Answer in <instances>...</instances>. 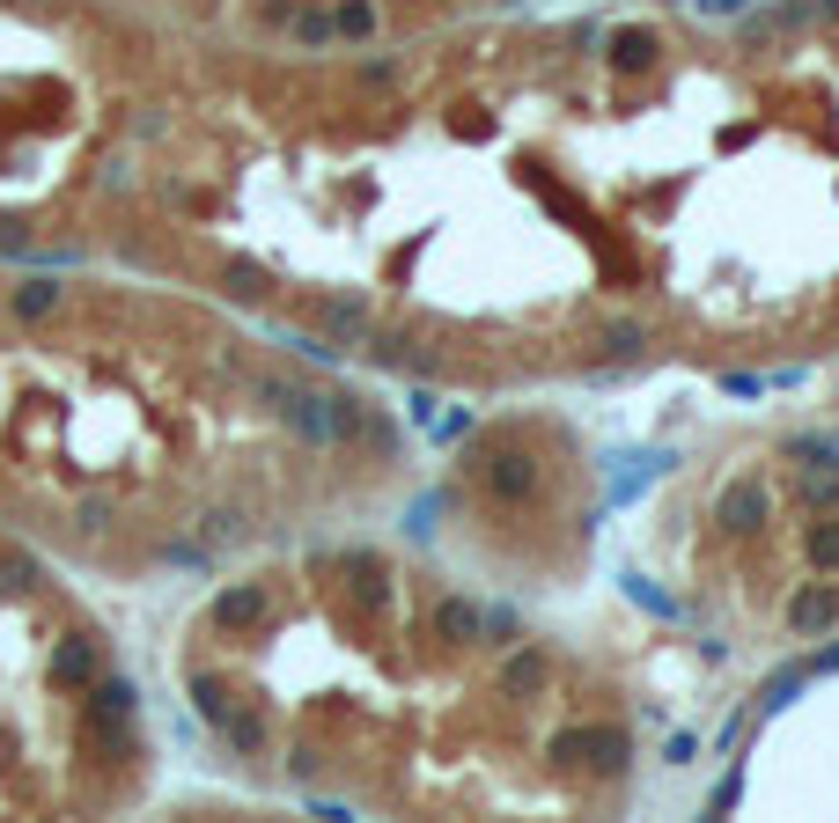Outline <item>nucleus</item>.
I'll return each mask as SVG.
<instances>
[{
    "mask_svg": "<svg viewBox=\"0 0 839 823\" xmlns=\"http://www.w3.org/2000/svg\"><path fill=\"white\" fill-rule=\"evenodd\" d=\"M288 427H295L310 449H346V441H354V427H361V405H354L346 390H295Z\"/></svg>",
    "mask_w": 839,
    "mask_h": 823,
    "instance_id": "f257e3e1",
    "label": "nucleus"
},
{
    "mask_svg": "<svg viewBox=\"0 0 839 823\" xmlns=\"http://www.w3.org/2000/svg\"><path fill=\"white\" fill-rule=\"evenodd\" d=\"M465 463L494 485L501 500H530V493H538V463L523 456V449H494V441H486V449H471Z\"/></svg>",
    "mask_w": 839,
    "mask_h": 823,
    "instance_id": "f03ea898",
    "label": "nucleus"
},
{
    "mask_svg": "<svg viewBox=\"0 0 839 823\" xmlns=\"http://www.w3.org/2000/svg\"><path fill=\"white\" fill-rule=\"evenodd\" d=\"M552 757H590L596 773H626V728H568Z\"/></svg>",
    "mask_w": 839,
    "mask_h": 823,
    "instance_id": "7ed1b4c3",
    "label": "nucleus"
},
{
    "mask_svg": "<svg viewBox=\"0 0 839 823\" xmlns=\"http://www.w3.org/2000/svg\"><path fill=\"white\" fill-rule=\"evenodd\" d=\"M258 618H266V582H236L206 604V625L214 632H244V625H258Z\"/></svg>",
    "mask_w": 839,
    "mask_h": 823,
    "instance_id": "20e7f679",
    "label": "nucleus"
},
{
    "mask_svg": "<svg viewBox=\"0 0 839 823\" xmlns=\"http://www.w3.org/2000/svg\"><path fill=\"white\" fill-rule=\"evenodd\" d=\"M97 669H103L97 632H67V640H59V654H52V677H59V684H89Z\"/></svg>",
    "mask_w": 839,
    "mask_h": 823,
    "instance_id": "39448f33",
    "label": "nucleus"
},
{
    "mask_svg": "<svg viewBox=\"0 0 839 823\" xmlns=\"http://www.w3.org/2000/svg\"><path fill=\"white\" fill-rule=\"evenodd\" d=\"M545 684H552V662H545L538 647H516L501 662V691H508V699H538Z\"/></svg>",
    "mask_w": 839,
    "mask_h": 823,
    "instance_id": "423d86ee",
    "label": "nucleus"
},
{
    "mask_svg": "<svg viewBox=\"0 0 839 823\" xmlns=\"http://www.w3.org/2000/svg\"><path fill=\"white\" fill-rule=\"evenodd\" d=\"M656 59H663V37H656V30H612V67L618 74H648L656 67Z\"/></svg>",
    "mask_w": 839,
    "mask_h": 823,
    "instance_id": "0eeeda50",
    "label": "nucleus"
},
{
    "mask_svg": "<svg viewBox=\"0 0 839 823\" xmlns=\"http://www.w3.org/2000/svg\"><path fill=\"white\" fill-rule=\"evenodd\" d=\"M641 353H648V324L641 316H618V324L596 331V361H641Z\"/></svg>",
    "mask_w": 839,
    "mask_h": 823,
    "instance_id": "6e6552de",
    "label": "nucleus"
},
{
    "mask_svg": "<svg viewBox=\"0 0 839 823\" xmlns=\"http://www.w3.org/2000/svg\"><path fill=\"white\" fill-rule=\"evenodd\" d=\"M765 508H773V500H765V485L759 478H737V485H729V500H721V522H729V530H759Z\"/></svg>",
    "mask_w": 839,
    "mask_h": 823,
    "instance_id": "1a4fd4ad",
    "label": "nucleus"
},
{
    "mask_svg": "<svg viewBox=\"0 0 839 823\" xmlns=\"http://www.w3.org/2000/svg\"><path fill=\"white\" fill-rule=\"evenodd\" d=\"M832 618H839V588L832 582H825V588H803V596L788 604V625L795 632H825Z\"/></svg>",
    "mask_w": 839,
    "mask_h": 823,
    "instance_id": "9d476101",
    "label": "nucleus"
},
{
    "mask_svg": "<svg viewBox=\"0 0 839 823\" xmlns=\"http://www.w3.org/2000/svg\"><path fill=\"white\" fill-rule=\"evenodd\" d=\"M317 316H324V339H361L369 331V302L361 294H332Z\"/></svg>",
    "mask_w": 839,
    "mask_h": 823,
    "instance_id": "9b49d317",
    "label": "nucleus"
},
{
    "mask_svg": "<svg viewBox=\"0 0 839 823\" xmlns=\"http://www.w3.org/2000/svg\"><path fill=\"white\" fill-rule=\"evenodd\" d=\"M803 552H810L817 574H839V515H832V508H825L810 530H803Z\"/></svg>",
    "mask_w": 839,
    "mask_h": 823,
    "instance_id": "f8f14e48",
    "label": "nucleus"
},
{
    "mask_svg": "<svg viewBox=\"0 0 839 823\" xmlns=\"http://www.w3.org/2000/svg\"><path fill=\"white\" fill-rule=\"evenodd\" d=\"M788 463H803V471H839V435H795Z\"/></svg>",
    "mask_w": 839,
    "mask_h": 823,
    "instance_id": "ddd939ff",
    "label": "nucleus"
},
{
    "mask_svg": "<svg viewBox=\"0 0 839 823\" xmlns=\"http://www.w3.org/2000/svg\"><path fill=\"white\" fill-rule=\"evenodd\" d=\"M435 632H449L457 647H465V640H479V604H465V596H449V604L435 610Z\"/></svg>",
    "mask_w": 839,
    "mask_h": 823,
    "instance_id": "4468645a",
    "label": "nucleus"
},
{
    "mask_svg": "<svg viewBox=\"0 0 839 823\" xmlns=\"http://www.w3.org/2000/svg\"><path fill=\"white\" fill-rule=\"evenodd\" d=\"M59 309V280H45V272H37V280H23V288H15V316H52Z\"/></svg>",
    "mask_w": 839,
    "mask_h": 823,
    "instance_id": "2eb2a0df",
    "label": "nucleus"
},
{
    "mask_svg": "<svg viewBox=\"0 0 839 823\" xmlns=\"http://www.w3.org/2000/svg\"><path fill=\"white\" fill-rule=\"evenodd\" d=\"M803 684H810V669H781V677L765 684V699H759V713H781V706H788L795 691H803Z\"/></svg>",
    "mask_w": 839,
    "mask_h": 823,
    "instance_id": "dca6fc26",
    "label": "nucleus"
},
{
    "mask_svg": "<svg viewBox=\"0 0 839 823\" xmlns=\"http://www.w3.org/2000/svg\"><path fill=\"white\" fill-rule=\"evenodd\" d=\"M192 706L206 713V728H228V721H236V713H228V699H222V684H206V677L192 684Z\"/></svg>",
    "mask_w": 839,
    "mask_h": 823,
    "instance_id": "f3484780",
    "label": "nucleus"
},
{
    "mask_svg": "<svg viewBox=\"0 0 839 823\" xmlns=\"http://www.w3.org/2000/svg\"><path fill=\"white\" fill-rule=\"evenodd\" d=\"M222 280H228V294H236V302H258V294H266V272L250 266V258H236V266H228Z\"/></svg>",
    "mask_w": 839,
    "mask_h": 823,
    "instance_id": "a211bd4d",
    "label": "nucleus"
},
{
    "mask_svg": "<svg viewBox=\"0 0 839 823\" xmlns=\"http://www.w3.org/2000/svg\"><path fill=\"white\" fill-rule=\"evenodd\" d=\"M332 30H339V37H369V30H376V8H369V0H346L339 15H332Z\"/></svg>",
    "mask_w": 839,
    "mask_h": 823,
    "instance_id": "6ab92c4d",
    "label": "nucleus"
},
{
    "mask_svg": "<svg viewBox=\"0 0 839 823\" xmlns=\"http://www.w3.org/2000/svg\"><path fill=\"white\" fill-rule=\"evenodd\" d=\"M803 508H839V471H817V478H803Z\"/></svg>",
    "mask_w": 839,
    "mask_h": 823,
    "instance_id": "aec40b11",
    "label": "nucleus"
},
{
    "mask_svg": "<svg viewBox=\"0 0 839 823\" xmlns=\"http://www.w3.org/2000/svg\"><path fill=\"white\" fill-rule=\"evenodd\" d=\"M295 37H302V45H332L339 30H332V15H317V8H310V15H295Z\"/></svg>",
    "mask_w": 839,
    "mask_h": 823,
    "instance_id": "412c9836",
    "label": "nucleus"
},
{
    "mask_svg": "<svg viewBox=\"0 0 839 823\" xmlns=\"http://www.w3.org/2000/svg\"><path fill=\"white\" fill-rule=\"evenodd\" d=\"M45 582V566L37 559H8V588H37Z\"/></svg>",
    "mask_w": 839,
    "mask_h": 823,
    "instance_id": "4be33fe9",
    "label": "nucleus"
},
{
    "mask_svg": "<svg viewBox=\"0 0 839 823\" xmlns=\"http://www.w3.org/2000/svg\"><path fill=\"white\" fill-rule=\"evenodd\" d=\"M30 236H23V221H0V258H23Z\"/></svg>",
    "mask_w": 839,
    "mask_h": 823,
    "instance_id": "5701e85b",
    "label": "nucleus"
},
{
    "mask_svg": "<svg viewBox=\"0 0 839 823\" xmlns=\"http://www.w3.org/2000/svg\"><path fill=\"white\" fill-rule=\"evenodd\" d=\"M737 794H743V779L729 773V779H721V787H715V801H707V809H715V816H721V809H737Z\"/></svg>",
    "mask_w": 839,
    "mask_h": 823,
    "instance_id": "b1692460",
    "label": "nucleus"
},
{
    "mask_svg": "<svg viewBox=\"0 0 839 823\" xmlns=\"http://www.w3.org/2000/svg\"><path fill=\"white\" fill-rule=\"evenodd\" d=\"M721 390H729V397H759L765 375H721Z\"/></svg>",
    "mask_w": 839,
    "mask_h": 823,
    "instance_id": "393cba45",
    "label": "nucleus"
},
{
    "mask_svg": "<svg viewBox=\"0 0 839 823\" xmlns=\"http://www.w3.org/2000/svg\"><path fill=\"white\" fill-rule=\"evenodd\" d=\"M803 669H810V677H832V669H839V647H825V654H810V662H803Z\"/></svg>",
    "mask_w": 839,
    "mask_h": 823,
    "instance_id": "a878e982",
    "label": "nucleus"
},
{
    "mask_svg": "<svg viewBox=\"0 0 839 823\" xmlns=\"http://www.w3.org/2000/svg\"><path fill=\"white\" fill-rule=\"evenodd\" d=\"M700 15H743V0H692Z\"/></svg>",
    "mask_w": 839,
    "mask_h": 823,
    "instance_id": "bb28decb",
    "label": "nucleus"
},
{
    "mask_svg": "<svg viewBox=\"0 0 839 823\" xmlns=\"http://www.w3.org/2000/svg\"><path fill=\"white\" fill-rule=\"evenodd\" d=\"M817 8H832V15H839V0H817Z\"/></svg>",
    "mask_w": 839,
    "mask_h": 823,
    "instance_id": "cd10ccee",
    "label": "nucleus"
}]
</instances>
